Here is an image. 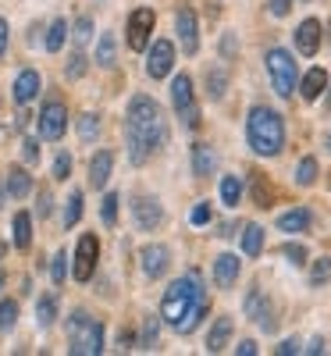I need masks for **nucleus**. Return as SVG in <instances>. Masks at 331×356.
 I'll list each match as a JSON object with an SVG mask.
<instances>
[{"label": "nucleus", "mask_w": 331, "mask_h": 356, "mask_svg": "<svg viewBox=\"0 0 331 356\" xmlns=\"http://www.w3.org/2000/svg\"><path fill=\"white\" fill-rule=\"evenodd\" d=\"M125 143H129V157L132 164H146L161 146L168 143V122L164 111L154 97H132L129 111H125Z\"/></svg>", "instance_id": "f257e3e1"}, {"label": "nucleus", "mask_w": 331, "mask_h": 356, "mask_svg": "<svg viewBox=\"0 0 331 356\" xmlns=\"http://www.w3.org/2000/svg\"><path fill=\"white\" fill-rule=\"evenodd\" d=\"M246 143L257 157H278L285 150V122L275 107L257 104L246 118Z\"/></svg>", "instance_id": "f03ea898"}, {"label": "nucleus", "mask_w": 331, "mask_h": 356, "mask_svg": "<svg viewBox=\"0 0 331 356\" xmlns=\"http://www.w3.org/2000/svg\"><path fill=\"white\" fill-rule=\"evenodd\" d=\"M203 296H207V289H203L200 271H189L186 278L171 282L168 292H164V300H161V321H168L171 328H175V324L186 317V310H189L196 300H203Z\"/></svg>", "instance_id": "7ed1b4c3"}, {"label": "nucleus", "mask_w": 331, "mask_h": 356, "mask_svg": "<svg viewBox=\"0 0 331 356\" xmlns=\"http://www.w3.org/2000/svg\"><path fill=\"white\" fill-rule=\"evenodd\" d=\"M267 75H271V86H275V93L285 100L292 97V89L299 86V72H296V61L285 47H271L267 50Z\"/></svg>", "instance_id": "20e7f679"}, {"label": "nucleus", "mask_w": 331, "mask_h": 356, "mask_svg": "<svg viewBox=\"0 0 331 356\" xmlns=\"http://www.w3.org/2000/svg\"><path fill=\"white\" fill-rule=\"evenodd\" d=\"M171 104H175V114L182 118L186 129H193L200 122V107H196V93H193V79L189 75H175V82H171Z\"/></svg>", "instance_id": "39448f33"}, {"label": "nucleus", "mask_w": 331, "mask_h": 356, "mask_svg": "<svg viewBox=\"0 0 331 356\" xmlns=\"http://www.w3.org/2000/svg\"><path fill=\"white\" fill-rule=\"evenodd\" d=\"M97 260H100V243H97V235L93 232H86L79 246H75V260H72V275L75 282H89L97 275Z\"/></svg>", "instance_id": "423d86ee"}, {"label": "nucleus", "mask_w": 331, "mask_h": 356, "mask_svg": "<svg viewBox=\"0 0 331 356\" xmlns=\"http://www.w3.org/2000/svg\"><path fill=\"white\" fill-rule=\"evenodd\" d=\"M36 122H40V136L47 143H57V139L65 136V129H68V107L61 100H47Z\"/></svg>", "instance_id": "0eeeda50"}, {"label": "nucleus", "mask_w": 331, "mask_h": 356, "mask_svg": "<svg viewBox=\"0 0 331 356\" xmlns=\"http://www.w3.org/2000/svg\"><path fill=\"white\" fill-rule=\"evenodd\" d=\"M75 356H100L104 353V324L97 317H89L82 328L72 335V346H68Z\"/></svg>", "instance_id": "6e6552de"}, {"label": "nucleus", "mask_w": 331, "mask_h": 356, "mask_svg": "<svg viewBox=\"0 0 331 356\" xmlns=\"http://www.w3.org/2000/svg\"><path fill=\"white\" fill-rule=\"evenodd\" d=\"M154 22H157V15L150 11V8H136V11L129 15V29H125V36H129V47H132L136 54L150 47V33H154Z\"/></svg>", "instance_id": "1a4fd4ad"}, {"label": "nucleus", "mask_w": 331, "mask_h": 356, "mask_svg": "<svg viewBox=\"0 0 331 356\" xmlns=\"http://www.w3.org/2000/svg\"><path fill=\"white\" fill-rule=\"evenodd\" d=\"M175 29H178V43H182V50L189 57H196V50H200V22H196V11L193 8H178Z\"/></svg>", "instance_id": "9d476101"}, {"label": "nucleus", "mask_w": 331, "mask_h": 356, "mask_svg": "<svg viewBox=\"0 0 331 356\" xmlns=\"http://www.w3.org/2000/svg\"><path fill=\"white\" fill-rule=\"evenodd\" d=\"M132 214H136L139 232H157V228H161V221H164V207H161V200H157V196H136Z\"/></svg>", "instance_id": "9b49d317"}, {"label": "nucleus", "mask_w": 331, "mask_h": 356, "mask_svg": "<svg viewBox=\"0 0 331 356\" xmlns=\"http://www.w3.org/2000/svg\"><path fill=\"white\" fill-rule=\"evenodd\" d=\"M171 68H175V43L171 40H157L154 47H150L146 72H150V79H168Z\"/></svg>", "instance_id": "f8f14e48"}, {"label": "nucleus", "mask_w": 331, "mask_h": 356, "mask_svg": "<svg viewBox=\"0 0 331 356\" xmlns=\"http://www.w3.org/2000/svg\"><path fill=\"white\" fill-rule=\"evenodd\" d=\"M168 264H171V253H168V246H161V243H150V246L139 250V267H143L146 278H161V275L168 271Z\"/></svg>", "instance_id": "ddd939ff"}, {"label": "nucleus", "mask_w": 331, "mask_h": 356, "mask_svg": "<svg viewBox=\"0 0 331 356\" xmlns=\"http://www.w3.org/2000/svg\"><path fill=\"white\" fill-rule=\"evenodd\" d=\"M246 317L257 321L264 332H275V307H271V300L264 296V289H253L246 296Z\"/></svg>", "instance_id": "4468645a"}, {"label": "nucleus", "mask_w": 331, "mask_h": 356, "mask_svg": "<svg viewBox=\"0 0 331 356\" xmlns=\"http://www.w3.org/2000/svg\"><path fill=\"white\" fill-rule=\"evenodd\" d=\"M40 72L36 68H25V72H18V79H15V86H11V97H15V104L18 107H29L36 97H40Z\"/></svg>", "instance_id": "2eb2a0df"}, {"label": "nucleus", "mask_w": 331, "mask_h": 356, "mask_svg": "<svg viewBox=\"0 0 331 356\" xmlns=\"http://www.w3.org/2000/svg\"><path fill=\"white\" fill-rule=\"evenodd\" d=\"M321 36H324V29L317 18H303L296 29V50L303 54V57H314L321 50Z\"/></svg>", "instance_id": "dca6fc26"}, {"label": "nucleus", "mask_w": 331, "mask_h": 356, "mask_svg": "<svg viewBox=\"0 0 331 356\" xmlns=\"http://www.w3.org/2000/svg\"><path fill=\"white\" fill-rule=\"evenodd\" d=\"M239 271H243V260H239L235 253H221L214 260V285L218 289H232L239 282Z\"/></svg>", "instance_id": "f3484780"}, {"label": "nucleus", "mask_w": 331, "mask_h": 356, "mask_svg": "<svg viewBox=\"0 0 331 356\" xmlns=\"http://www.w3.org/2000/svg\"><path fill=\"white\" fill-rule=\"evenodd\" d=\"M111 171H114V154L111 150H97L93 161H89V186H93V189H107Z\"/></svg>", "instance_id": "a211bd4d"}, {"label": "nucleus", "mask_w": 331, "mask_h": 356, "mask_svg": "<svg viewBox=\"0 0 331 356\" xmlns=\"http://www.w3.org/2000/svg\"><path fill=\"white\" fill-rule=\"evenodd\" d=\"M296 89H299V97H303L307 104H317V100L324 97V89H328V72H324V68H310Z\"/></svg>", "instance_id": "6ab92c4d"}, {"label": "nucleus", "mask_w": 331, "mask_h": 356, "mask_svg": "<svg viewBox=\"0 0 331 356\" xmlns=\"http://www.w3.org/2000/svg\"><path fill=\"white\" fill-rule=\"evenodd\" d=\"M310 211L307 207H292V211H285V214H278V232H285V235H299V232H307L310 228Z\"/></svg>", "instance_id": "aec40b11"}, {"label": "nucleus", "mask_w": 331, "mask_h": 356, "mask_svg": "<svg viewBox=\"0 0 331 356\" xmlns=\"http://www.w3.org/2000/svg\"><path fill=\"white\" fill-rule=\"evenodd\" d=\"M214 168H218L214 146L196 143V146H193V175H196V178H207V175H214Z\"/></svg>", "instance_id": "412c9836"}, {"label": "nucleus", "mask_w": 331, "mask_h": 356, "mask_svg": "<svg viewBox=\"0 0 331 356\" xmlns=\"http://www.w3.org/2000/svg\"><path fill=\"white\" fill-rule=\"evenodd\" d=\"M207 310H210V300H207V296H203V300H196V303H193V307L186 310V317L178 321V324H175V332H178V335H193V332L200 328V324H203Z\"/></svg>", "instance_id": "4be33fe9"}, {"label": "nucleus", "mask_w": 331, "mask_h": 356, "mask_svg": "<svg viewBox=\"0 0 331 356\" xmlns=\"http://www.w3.org/2000/svg\"><path fill=\"white\" fill-rule=\"evenodd\" d=\"M232 328H235L232 317H218L214 328H210V335H207V353H221L228 346V339H232Z\"/></svg>", "instance_id": "5701e85b"}, {"label": "nucleus", "mask_w": 331, "mask_h": 356, "mask_svg": "<svg viewBox=\"0 0 331 356\" xmlns=\"http://www.w3.org/2000/svg\"><path fill=\"white\" fill-rule=\"evenodd\" d=\"M29 193H33V175H29L25 168H11L8 171V196L25 200Z\"/></svg>", "instance_id": "b1692460"}, {"label": "nucleus", "mask_w": 331, "mask_h": 356, "mask_svg": "<svg viewBox=\"0 0 331 356\" xmlns=\"http://www.w3.org/2000/svg\"><path fill=\"white\" fill-rule=\"evenodd\" d=\"M11 228H15V246L18 250L33 246V218H29V211H18L15 221H11Z\"/></svg>", "instance_id": "393cba45"}, {"label": "nucleus", "mask_w": 331, "mask_h": 356, "mask_svg": "<svg viewBox=\"0 0 331 356\" xmlns=\"http://www.w3.org/2000/svg\"><path fill=\"white\" fill-rule=\"evenodd\" d=\"M157 339H161V317L146 314L143 328H139V349H157Z\"/></svg>", "instance_id": "a878e982"}, {"label": "nucleus", "mask_w": 331, "mask_h": 356, "mask_svg": "<svg viewBox=\"0 0 331 356\" xmlns=\"http://www.w3.org/2000/svg\"><path fill=\"white\" fill-rule=\"evenodd\" d=\"M65 40H68V22H65V18H54V22H50V29H47L43 47H47L50 54H57V50L65 47Z\"/></svg>", "instance_id": "bb28decb"}, {"label": "nucleus", "mask_w": 331, "mask_h": 356, "mask_svg": "<svg viewBox=\"0 0 331 356\" xmlns=\"http://www.w3.org/2000/svg\"><path fill=\"white\" fill-rule=\"evenodd\" d=\"M75 132H79V143H93V139L100 136V114L86 111L79 122H75Z\"/></svg>", "instance_id": "cd10ccee"}, {"label": "nucleus", "mask_w": 331, "mask_h": 356, "mask_svg": "<svg viewBox=\"0 0 331 356\" xmlns=\"http://www.w3.org/2000/svg\"><path fill=\"white\" fill-rule=\"evenodd\" d=\"M243 253L246 257H260L264 253V228L260 225H246L243 228Z\"/></svg>", "instance_id": "c85d7f7f"}, {"label": "nucleus", "mask_w": 331, "mask_h": 356, "mask_svg": "<svg viewBox=\"0 0 331 356\" xmlns=\"http://www.w3.org/2000/svg\"><path fill=\"white\" fill-rule=\"evenodd\" d=\"M239 200H243V182H239L235 175H225L221 178V203L225 207H239Z\"/></svg>", "instance_id": "c756f323"}, {"label": "nucleus", "mask_w": 331, "mask_h": 356, "mask_svg": "<svg viewBox=\"0 0 331 356\" xmlns=\"http://www.w3.org/2000/svg\"><path fill=\"white\" fill-rule=\"evenodd\" d=\"M225 89H228V75H225V68H210V72H207V97H210V100H221V97H225Z\"/></svg>", "instance_id": "7c9ffc66"}, {"label": "nucleus", "mask_w": 331, "mask_h": 356, "mask_svg": "<svg viewBox=\"0 0 331 356\" xmlns=\"http://www.w3.org/2000/svg\"><path fill=\"white\" fill-rule=\"evenodd\" d=\"M317 171H321V164H317V157H303L299 161V168H296V186H314L317 182Z\"/></svg>", "instance_id": "2f4dec72"}, {"label": "nucleus", "mask_w": 331, "mask_h": 356, "mask_svg": "<svg viewBox=\"0 0 331 356\" xmlns=\"http://www.w3.org/2000/svg\"><path fill=\"white\" fill-rule=\"evenodd\" d=\"M114 54H118L114 36H111V33H100V40H97V65L111 68V65H114Z\"/></svg>", "instance_id": "473e14b6"}, {"label": "nucleus", "mask_w": 331, "mask_h": 356, "mask_svg": "<svg viewBox=\"0 0 331 356\" xmlns=\"http://www.w3.org/2000/svg\"><path fill=\"white\" fill-rule=\"evenodd\" d=\"M250 193H253V203H257V207H271V200H275V196H271L267 178L257 175V171H253V178H250Z\"/></svg>", "instance_id": "72a5a7b5"}, {"label": "nucleus", "mask_w": 331, "mask_h": 356, "mask_svg": "<svg viewBox=\"0 0 331 356\" xmlns=\"http://www.w3.org/2000/svg\"><path fill=\"white\" fill-rule=\"evenodd\" d=\"M82 189H75L72 196H68V207H65V228H75L79 221H82Z\"/></svg>", "instance_id": "f704fd0d"}, {"label": "nucleus", "mask_w": 331, "mask_h": 356, "mask_svg": "<svg viewBox=\"0 0 331 356\" xmlns=\"http://www.w3.org/2000/svg\"><path fill=\"white\" fill-rule=\"evenodd\" d=\"M57 317V300L54 296H43V300L36 303V321H40V328H50Z\"/></svg>", "instance_id": "c9c22d12"}, {"label": "nucleus", "mask_w": 331, "mask_h": 356, "mask_svg": "<svg viewBox=\"0 0 331 356\" xmlns=\"http://www.w3.org/2000/svg\"><path fill=\"white\" fill-rule=\"evenodd\" d=\"M331 282V257H317L310 264V285H328Z\"/></svg>", "instance_id": "e433bc0d"}, {"label": "nucleus", "mask_w": 331, "mask_h": 356, "mask_svg": "<svg viewBox=\"0 0 331 356\" xmlns=\"http://www.w3.org/2000/svg\"><path fill=\"white\" fill-rule=\"evenodd\" d=\"M65 278H68V253L57 250V253H54V264H50V282H54V289L65 285Z\"/></svg>", "instance_id": "4c0bfd02"}, {"label": "nucleus", "mask_w": 331, "mask_h": 356, "mask_svg": "<svg viewBox=\"0 0 331 356\" xmlns=\"http://www.w3.org/2000/svg\"><path fill=\"white\" fill-rule=\"evenodd\" d=\"M15 324H18V303L0 300V332H15Z\"/></svg>", "instance_id": "58836bf2"}, {"label": "nucleus", "mask_w": 331, "mask_h": 356, "mask_svg": "<svg viewBox=\"0 0 331 356\" xmlns=\"http://www.w3.org/2000/svg\"><path fill=\"white\" fill-rule=\"evenodd\" d=\"M72 40L79 43V50L89 43V40H93V18H89V15H79V22H75V33H72Z\"/></svg>", "instance_id": "ea45409f"}, {"label": "nucleus", "mask_w": 331, "mask_h": 356, "mask_svg": "<svg viewBox=\"0 0 331 356\" xmlns=\"http://www.w3.org/2000/svg\"><path fill=\"white\" fill-rule=\"evenodd\" d=\"M50 175H54V182H65V178L72 175V154L68 150H61V154L54 157V171Z\"/></svg>", "instance_id": "a19ab883"}, {"label": "nucleus", "mask_w": 331, "mask_h": 356, "mask_svg": "<svg viewBox=\"0 0 331 356\" xmlns=\"http://www.w3.org/2000/svg\"><path fill=\"white\" fill-rule=\"evenodd\" d=\"M282 257H285L292 267H303L310 253H307V246H299V243H285V246H282Z\"/></svg>", "instance_id": "79ce46f5"}, {"label": "nucleus", "mask_w": 331, "mask_h": 356, "mask_svg": "<svg viewBox=\"0 0 331 356\" xmlns=\"http://www.w3.org/2000/svg\"><path fill=\"white\" fill-rule=\"evenodd\" d=\"M86 68H89V65H86V54L79 50V54H72V57H68V65H65V75H68L72 82H79V79L86 75Z\"/></svg>", "instance_id": "37998d69"}, {"label": "nucleus", "mask_w": 331, "mask_h": 356, "mask_svg": "<svg viewBox=\"0 0 331 356\" xmlns=\"http://www.w3.org/2000/svg\"><path fill=\"white\" fill-rule=\"evenodd\" d=\"M100 203H104V207H100V218H104V225H114V221H118V193H107Z\"/></svg>", "instance_id": "c03bdc74"}, {"label": "nucleus", "mask_w": 331, "mask_h": 356, "mask_svg": "<svg viewBox=\"0 0 331 356\" xmlns=\"http://www.w3.org/2000/svg\"><path fill=\"white\" fill-rule=\"evenodd\" d=\"M40 161V146H36V139H22V164L25 168H33Z\"/></svg>", "instance_id": "a18cd8bd"}, {"label": "nucleus", "mask_w": 331, "mask_h": 356, "mask_svg": "<svg viewBox=\"0 0 331 356\" xmlns=\"http://www.w3.org/2000/svg\"><path fill=\"white\" fill-rule=\"evenodd\" d=\"M189 221H193V225H207V221H210V203H196L193 214H189Z\"/></svg>", "instance_id": "49530a36"}, {"label": "nucleus", "mask_w": 331, "mask_h": 356, "mask_svg": "<svg viewBox=\"0 0 331 356\" xmlns=\"http://www.w3.org/2000/svg\"><path fill=\"white\" fill-rule=\"evenodd\" d=\"M267 11L275 15V18H285V15L292 11V0H271V4H267Z\"/></svg>", "instance_id": "de8ad7c7"}, {"label": "nucleus", "mask_w": 331, "mask_h": 356, "mask_svg": "<svg viewBox=\"0 0 331 356\" xmlns=\"http://www.w3.org/2000/svg\"><path fill=\"white\" fill-rule=\"evenodd\" d=\"M86 321H89V314H86V310H75V314H72V321L65 324V328H68V339H72V335H75V332L82 328Z\"/></svg>", "instance_id": "09e8293b"}, {"label": "nucleus", "mask_w": 331, "mask_h": 356, "mask_svg": "<svg viewBox=\"0 0 331 356\" xmlns=\"http://www.w3.org/2000/svg\"><path fill=\"white\" fill-rule=\"evenodd\" d=\"M235 353H239V356H257V342H253V339H243V342L235 346Z\"/></svg>", "instance_id": "8fccbe9b"}, {"label": "nucleus", "mask_w": 331, "mask_h": 356, "mask_svg": "<svg viewBox=\"0 0 331 356\" xmlns=\"http://www.w3.org/2000/svg\"><path fill=\"white\" fill-rule=\"evenodd\" d=\"M292 353H299V339H285L278 346V356H292Z\"/></svg>", "instance_id": "3c124183"}, {"label": "nucleus", "mask_w": 331, "mask_h": 356, "mask_svg": "<svg viewBox=\"0 0 331 356\" xmlns=\"http://www.w3.org/2000/svg\"><path fill=\"white\" fill-rule=\"evenodd\" d=\"M4 54H8V22L0 18V57H4Z\"/></svg>", "instance_id": "603ef678"}, {"label": "nucleus", "mask_w": 331, "mask_h": 356, "mask_svg": "<svg viewBox=\"0 0 331 356\" xmlns=\"http://www.w3.org/2000/svg\"><path fill=\"white\" fill-rule=\"evenodd\" d=\"M47 214H50V193L43 189L40 193V218H47Z\"/></svg>", "instance_id": "864d4df0"}, {"label": "nucleus", "mask_w": 331, "mask_h": 356, "mask_svg": "<svg viewBox=\"0 0 331 356\" xmlns=\"http://www.w3.org/2000/svg\"><path fill=\"white\" fill-rule=\"evenodd\" d=\"M307 353H314V356H317V353H324V339H321V335H317V339H310Z\"/></svg>", "instance_id": "5fc2aeb1"}, {"label": "nucleus", "mask_w": 331, "mask_h": 356, "mask_svg": "<svg viewBox=\"0 0 331 356\" xmlns=\"http://www.w3.org/2000/svg\"><path fill=\"white\" fill-rule=\"evenodd\" d=\"M221 54H235V40L232 36H221Z\"/></svg>", "instance_id": "6e6d98bb"}, {"label": "nucleus", "mask_w": 331, "mask_h": 356, "mask_svg": "<svg viewBox=\"0 0 331 356\" xmlns=\"http://www.w3.org/2000/svg\"><path fill=\"white\" fill-rule=\"evenodd\" d=\"M4 200H8V186L0 182V207H4Z\"/></svg>", "instance_id": "4d7b16f0"}, {"label": "nucleus", "mask_w": 331, "mask_h": 356, "mask_svg": "<svg viewBox=\"0 0 331 356\" xmlns=\"http://www.w3.org/2000/svg\"><path fill=\"white\" fill-rule=\"evenodd\" d=\"M4 253H8V243H4V239H0V260H4Z\"/></svg>", "instance_id": "13d9d810"}, {"label": "nucleus", "mask_w": 331, "mask_h": 356, "mask_svg": "<svg viewBox=\"0 0 331 356\" xmlns=\"http://www.w3.org/2000/svg\"><path fill=\"white\" fill-rule=\"evenodd\" d=\"M4 282H8V278H4V271H0V289H4Z\"/></svg>", "instance_id": "bf43d9fd"}, {"label": "nucleus", "mask_w": 331, "mask_h": 356, "mask_svg": "<svg viewBox=\"0 0 331 356\" xmlns=\"http://www.w3.org/2000/svg\"><path fill=\"white\" fill-rule=\"evenodd\" d=\"M328 150H331V139H328Z\"/></svg>", "instance_id": "052dcab7"}]
</instances>
